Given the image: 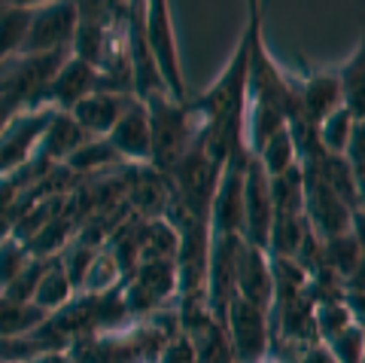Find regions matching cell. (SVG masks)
Segmentation results:
<instances>
[{
	"label": "cell",
	"instance_id": "cell-1",
	"mask_svg": "<svg viewBox=\"0 0 365 363\" xmlns=\"http://www.w3.org/2000/svg\"><path fill=\"white\" fill-rule=\"evenodd\" d=\"M150 113V131H153V159L150 165L162 177L174 171V165L186 156L201 138V119L189 104H177L170 95H153L143 101Z\"/></svg>",
	"mask_w": 365,
	"mask_h": 363
},
{
	"label": "cell",
	"instance_id": "cell-2",
	"mask_svg": "<svg viewBox=\"0 0 365 363\" xmlns=\"http://www.w3.org/2000/svg\"><path fill=\"white\" fill-rule=\"evenodd\" d=\"M220 177H222V162L204 150L201 138L174 165V171L168 174L170 189H174V196L180 199V205L198 223H207V226H210V208H213V196H216V187H220Z\"/></svg>",
	"mask_w": 365,
	"mask_h": 363
},
{
	"label": "cell",
	"instance_id": "cell-3",
	"mask_svg": "<svg viewBox=\"0 0 365 363\" xmlns=\"http://www.w3.org/2000/svg\"><path fill=\"white\" fill-rule=\"evenodd\" d=\"M143 31H146V46L155 61V71L162 76V83L168 89V95L177 104H189L186 92V79H182V64L177 52V34H174V19H170L168 4H143Z\"/></svg>",
	"mask_w": 365,
	"mask_h": 363
},
{
	"label": "cell",
	"instance_id": "cell-4",
	"mask_svg": "<svg viewBox=\"0 0 365 363\" xmlns=\"http://www.w3.org/2000/svg\"><path fill=\"white\" fill-rule=\"evenodd\" d=\"M268 312L235 297L225 312V336L235 363H262L271 354V321Z\"/></svg>",
	"mask_w": 365,
	"mask_h": 363
},
{
	"label": "cell",
	"instance_id": "cell-5",
	"mask_svg": "<svg viewBox=\"0 0 365 363\" xmlns=\"http://www.w3.org/2000/svg\"><path fill=\"white\" fill-rule=\"evenodd\" d=\"M244 251L241 235H210L207 257V312L225 327V312L237 297V257Z\"/></svg>",
	"mask_w": 365,
	"mask_h": 363
},
{
	"label": "cell",
	"instance_id": "cell-6",
	"mask_svg": "<svg viewBox=\"0 0 365 363\" xmlns=\"http://www.w3.org/2000/svg\"><path fill=\"white\" fill-rule=\"evenodd\" d=\"M79 25V6L76 4H52L34 9V21L28 28L25 46L19 55H71L73 37Z\"/></svg>",
	"mask_w": 365,
	"mask_h": 363
},
{
	"label": "cell",
	"instance_id": "cell-7",
	"mask_svg": "<svg viewBox=\"0 0 365 363\" xmlns=\"http://www.w3.org/2000/svg\"><path fill=\"white\" fill-rule=\"evenodd\" d=\"M125 305L131 317H150L162 312L168 297H177V263H137L122 281Z\"/></svg>",
	"mask_w": 365,
	"mask_h": 363
},
{
	"label": "cell",
	"instance_id": "cell-8",
	"mask_svg": "<svg viewBox=\"0 0 365 363\" xmlns=\"http://www.w3.org/2000/svg\"><path fill=\"white\" fill-rule=\"evenodd\" d=\"M55 113L58 110H52V107L21 110L19 116L0 131V177L25 168L31 159L37 156V146H40Z\"/></svg>",
	"mask_w": 365,
	"mask_h": 363
},
{
	"label": "cell",
	"instance_id": "cell-9",
	"mask_svg": "<svg viewBox=\"0 0 365 363\" xmlns=\"http://www.w3.org/2000/svg\"><path fill=\"white\" fill-rule=\"evenodd\" d=\"M274 226V202H271V177L253 156L244 177V242L262 247L268 254V238Z\"/></svg>",
	"mask_w": 365,
	"mask_h": 363
},
{
	"label": "cell",
	"instance_id": "cell-10",
	"mask_svg": "<svg viewBox=\"0 0 365 363\" xmlns=\"http://www.w3.org/2000/svg\"><path fill=\"white\" fill-rule=\"evenodd\" d=\"M107 144L119 153L128 165H150L153 159V131H150V113L140 98L131 101V107L122 113V119L107 134Z\"/></svg>",
	"mask_w": 365,
	"mask_h": 363
},
{
	"label": "cell",
	"instance_id": "cell-11",
	"mask_svg": "<svg viewBox=\"0 0 365 363\" xmlns=\"http://www.w3.org/2000/svg\"><path fill=\"white\" fill-rule=\"evenodd\" d=\"M91 92H98V71L86 61H79L76 55H71L61 71L52 76V83L46 86L40 107H52L58 113H71L79 101L88 98Z\"/></svg>",
	"mask_w": 365,
	"mask_h": 363
},
{
	"label": "cell",
	"instance_id": "cell-12",
	"mask_svg": "<svg viewBox=\"0 0 365 363\" xmlns=\"http://www.w3.org/2000/svg\"><path fill=\"white\" fill-rule=\"evenodd\" d=\"M237 297L250 305L268 312L274 309V281H271V259L262 247L244 242V251L237 257Z\"/></svg>",
	"mask_w": 365,
	"mask_h": 363
},
{
	"label": "cell",
	"instance_id": "cell-13",
	"mask_svg": "<svg viewBox=\"0 0 365 363\" xmlns=\"http://www.w3.org/2000/svg\"><path fill=\"white\" fill-rule=\"evenodd\" d=\"M134 95H116V92H91L71 110V116L79 129L86 131V138H107L113 126L122 119V113L131 107Z\"/></svg>",
	"mask_w": 365,
	"mask_h": 363
},
{
	"label": "cell",
	"instance_id": "cell-14",
	"mask_svg": "<svg viewBox=\"0 0 365 363\" xmlns=\"http://www.w3.org/2000/svg\"><path fill=\"white\" fill-rule=\"evenodd\" d=\"M295 89H299V116H304L317 129L326 116H332L335 110L344 107V92H341L338 71L307 76L304 83H295Z\"/></svg>",
	"mask_w": 365,
	"mask_h": 363
},
{
	"label": "cell",
	"instance_id": "cell-15",
	"mask_svg": "<svg viewBox=\"0 0 365 363\" xmlns=\"http://www.w3.org/2000/svg\"><path fill=\"white\" fill-rule=\"evenodd\" d=\"M86 141H91V138H86V131L76 126L71 113H55L40 146H37V156L49 165H64Z\"/></svg>",
	"mask_w": 365,
	"mask_h": 363
},
{
	"label": "cell",
	"instance_id": "cell-16",
	"mask_svg": "<svg viewBox=\"0 0 365 363\" xmlns=\"http://www.w3.org/2000/svg\"><path fill=\"white\" fill-rule=\"evenodd\" d=\"M37 6H0V64L19 59Z\"/></svg>",
	"mask_w": 365,
	"mask_h": 363
},
{
	"label": "cell",
	"instance_id": "cell-17",
	"mask_svg": "<svg viewBox=\"0 0 365 363\" xmlns=\"http://www.w3.org/2000/svg\"><path fill=\"white\" fill-rule=\"evenodd\" d=\"M271 202H274V217H304L302 165L289 168V171L280 177H271Z\"/></svg>",
	"mask_w": 365,
	"mask_h": 363
},
{
	"label": "cell",
	"instance_id": "cell-18",
	"mask_svg": "<svg viewBox=\"0 0 365 363\" xmlns=\"http://www.w3.org/2000/svg\"><path fill=\"white\" fill-rule=\"evenodd\" d=\"M46 314L40 305L34 302H19V299H6L0 297V339H13V336H25L46 321Z\"/></svg>",
	"mask_w": 365,
	"mask_h": 363
},
{
	"label": "cell",
	"instance_id": "cell-19",
	"mask_svg": "<svg viewBox=\"0 0 365 363\" xmlns=\"http://www.w3.org/2000/svg\"><path fill=\"white\" fill-rule=\"evenodd\" d=\"M64 165L71 168L76 177H86V174H107L113 165H122V159L107 144V138H95V141H86Z\"/></svg>",
	"mask_w": 365,
	"mask_h": 363
},
{
	"label": "cell",
	"instance_id": "cell-20",
	"mask_svg": "<svg viewBox=\"0 0 365 363\" xmlns=\"http://www.w3.org/2000/svg\"><path fill=\"white\" fill-rule=\"evenodd\" d=\"M341 92H344V107L353 119H365V40L359 43L356 55L338 71Z\"/></svg>",
	"mask_w": 365,
	"mask_h": 363
},
{
	"label": "cell",
	"instance_id": "cell-21",
	"mask_svg": "<svg viewBox=\"0 0 365 363\" xmlns=\"http://www.w3.org/2000/svg\"><path fill=\"white\" fill-rule=\"evenodd\" d=\"M73 297H76V290L71 287V281H67L64 269L58 263V257H55V263L49 266V272L40 278V284H37V290H34V299L31 302L40 305L46 314H55L58 309H64V305L71 302Z\"/></svg>",
	"mask_w": 365,
	"mask_h": 363
},
{
	"label": "cell",
	"instance_id": "cell-22",
	"mask_svg": "<svg viewBox=\"0 0 365 363\" xmlns=\"http://www.w3.org/2000/svg\"><path fill=\"white\" fill-rule=\"evenodd\" d=\"M256 159H259V165L265 168L268 177H280V174H287L289 168L299 165V153H295V144H292L289 129L283 126L277 134H271L268 144L256 153Z\"/></svg>",
	"mask_w": 365,
	"mask_h": 363
},
{
	"label": "cell",
	"instance_id": "cell-23",
	"mask_svg": "<svg viewBox=\"0 0 365 363\" xmlns=\"http://www.w3.org/2000/svg\"><path fill=\"white\" fill-rule=\"evenodd\" d=\"M359 259H362V251L350 232L332 238V242H323V266L332 269L341 281H347L353 272H356Z\"/></svg>",
	"mask_w": 365,
	"mask_h": 363
},
{
	"label": "cell",
	"instance_id": "cell-24",
	"mask_svg": "<svg viewBox=\"0 0 365 363\" xmlns=\"http://www.w3.org/2000/svg\"><path fill=\"white\" fill-rule=\"evenodd\" d=\"M350 324H356V317L347 309L344 299H335V302H317L314 305V327H317V336L319 342H332L335 336H341Z\"/></svg>",
	"mask_w": 365,
	"mask_h": 363
},
{
	"label": "cell",
	"instance_id": "cell-25",
	"mask_svg": "<svg viewBox=\"0 0 365 363\" xmlns=\"http://www.w3.org/2000/svg\"><path fill=\"white\" fill-rule=\"evenodd\" d=\"M122 269L119 263L113 259V254L107 251V247H101V251L95 254V259H91V266H88V275L83 281V290L79 293H107L113 287H122Z\"/></svg>",
	"mask_w": 365,
	"mask_h": 363
},
{
	"label": "cell",
	"instance_id": "cell-26",
	"mask_svg": "<svg viewBox=\"0 0 365 363\" xmlns=\"http://www.w3.org/2000/svg\"><path fill=\"white\" fill-rule=\"evenodd\" d=\"M353 122H356V119H353L350 113H347V107H341V110L332 113V116H326L323 122H319V129H317V134H319V146H323L326 153L344 156Z\"/></svg>",
	"mask_w": 365,
	"mask_h": 363
},
{
	"label": "cell",
	"instance_id": "cell-27",
	"mask_svg": "<svg viewBox=\"0 0 365 363\" xmlns=\"http://www.w3.org/2000/svg\"><path fill=\"white\" fill-rule=\"evenodd\" d=\"M95 254H98V247H88L83 242H76V238L58 254V263H61L64 275H67V281H71V287L76 293L83 290V281L88 275V266H91V259H95Z\"/></svg>",
	"mask_w": 365,
	"mask_h": 363
},
{
	"label": "cell",
	"instance_id": "cell-28",
	"mask_svg": "<svg viewBox=\"0 0 365 363\" xmlns=\"http://www.w3.org/2000/svg\"><path fill=\"white\" fill-rule=\"evenodd\" d=\"M28 263H31V254H28L25 242H19L13 235L0 238V290H4Z\"/></svg>",
	"mask_w": 365,
	"mask_h": 363
},
{
	"label": "cell",
	"instance_id": "cell-29",
	"mask_svg": "<svg viewBox=\"0 0 365 363\" xmlns=\"http://www.w3.org/2000/svg\"><path fill=\"white\" fill-rule=\"evenodd\" d=\"M326 348L332 351V357L338 363H362V357H365V330L359 324H350L341 336H335L332 342H326Z\"/></svg>",
	"mask_w": 365,
	"mask_h": 363
},
{
	"label": "cell",
	"instance_id": "cell-30",
	"mask_svg": "<svg viewBox=\"0 0 365 363\" xmlns=\"http://www.w3.org/2000/svg\"><path fill=\"white\" fill-rule=\"evenodd\" d=\"M158 363H198V360H195V345H192V339L180 330V333L162 348V354H158Z\"/></svg>",
	"mask_w": 365,
	"mask_h": 363
},
{
	"label": "cell",
	"instance_id": "cell-31",
	"mask_svg": "<svg viewBox=\"0 0 365 363\" xmlns=\"http://www.w3.org/2000/svg\"><path fill=\"white\" fill-rule=\"evenodd\" d=\"M344 159L350 162L353 171H362L365 168V119H356L350 129V141H347V150Z\"/></svg>",
	"mask_w": 365,
	"mask_h": 363
},
{
	"label": "cell",
	"instance_id": "cell-32",
	"mask_svg": "<svg viewBox=\"0 0 365 363\" xmlns=\"http://www.w3.org/2000/svg\"><path fill=\"white\" fill-rule=\"evenodd\" d=\"M21 110H25L21 107V101H16L13 95H0V131H4Z\"/></svg>",
	"mask_w": 365,
	"mask_h": 363
},
{
	"label": "cell",
	"instance_id": "cell-33",
	"mask_svg": "<svg viewBox=\"0 0 365 363\" xmlns=\"http://www.w3.org/2000/svg\"><path fill=\"white\" fill-rule=\"evenodd\" d=\"M299 363H338V360L332 357V351L319 342V345H311V348L299 351Z\"/></svg>",
	"mask_w": 365,
	"mask_h": 363
},
{
	"label": "cell",
	"instance_id": "cell-34",
	"mask_svg": "<svg viewBox=\"0 0 365 363\" xmlns=\"http://www.w3.org/2000/svg\"><path fill=\"white\" fill-rule=\"evenodd\" d=\"M347 293H365V257L359 259V266H356V272L344 281V297Z\"/></svg>",
	"mask_w": 365,
	"mask_h": 363
},
{
	"label": "cell",
	"instance_id": "cell-35",
	"mask_svg": "<svg viewBox=\"0 0 365 363\" xmlns=\"http://www.w3.org/2000/svg\"><path fill=\"white\" fill-rule=\"evenodd\" d=\"M350 235L356 238L359 251L365 257V211H353V217H350Z\"/></svg>",
	"mask_w": 365,
	"mask_h": 363
},
{
	"label": "cell",
	"instance_id": "cell-36",
	"mask_svg": "<svg viewBox=\"0 0 365 363\" xmlns=\"http://www.w3.org/2000/svg\"><path fill=\"white\" fill-rule=\"evenodd\" d=\"M34 363H76L67 351H55V354H43V357H37Z\"/></svg>",
	"mask_w": 365,
	"mask_h": 363
},
{
	"label": "cell",
	"instance_id": "cell-37",
	"mask_svg": "<svg viewBox=\"0 0 365 363\" xmlns=\"http://www.w3.org/2000/svg\"><path fill=\"white\" fill-rule=\"evenodd\" d=\"M356 211H365V168L356 171Z\"/></svg>",
	"mask_w": 365,
	"mask_h": 363
},
{
	"label": "cell",
	"instance_id": "cell-38",
	"mask_svg": "<svg viewBox=\"0 0 365 363\" xmlns=\"http://www.w3.org/2000/svg\"><path fill=\"white\" fill-rule=\"evenodd\" d=\"M262 363H283V360H277V357H274V354H268L265 360H262Z\"/></svg>",
	"mask_w": 365,
	"mask_h": 363
},
{
	"label": "cell",
	"instance_id": "cell-39",
	"mask_svg": "<svg viewBox=\"0 0 365 363\" xmlns=\"http://www.w3.org/2000/svg\"><path fill=\"white\" fill-rule=\"evenodd\" d=\"M362 363H365V357H362Z\"/></svg>",
	"mask_w": 365,
	"mask_h": 363
}]
</instances>
